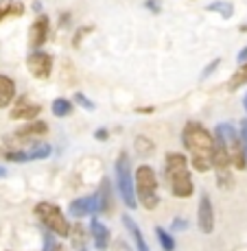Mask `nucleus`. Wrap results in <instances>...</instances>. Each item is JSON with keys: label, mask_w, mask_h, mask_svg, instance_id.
Here are the masks:
<instances>
[{"label": "nucleus", "mask_w": 247, "mask_h": 251, "mask_svg": "<svg viewBox=\"0 0 247 251\" xmlns=\"http://www.w3.org/2000/svg\"><path fill=\"white\" fill-rule=\"evenodd\" d=\"M40 114H42V105L28 103V100L22 96V99L16 103V107L11 109L9 118H11V120H35Z\"/></svg>", "instance_id": "nucleus-13"}, {"label": "nucleus", "mask_w": 247, "mask_h": 251, "mask_svg": "<svg viewBox=\"0 0 247 251\" xmlns=\"http://www.w3.org/2000/svg\"><path fill=\"white\" fill-rule=\"evenodd\" d=\"M68 238H70L72 243V249H83L85 247V240H88V231H85V227L81 223H75L70 229V234H68Z\"/></svg>", "instance_id": "nucleus-18"}, {"label": "nucleus", "mask_w": 247, "mask_h": 251, "mask_svg": "<svg viewBox=\"0 0 247 251\" xmlns=\"http://www.w3.org/2000/svg\"><path fill=\"white\" fill-rule=\"evenodd\" d=\"M153 231H156V238H158L160 247H162L164 251H175V238H173V236L168 234L166 229H162V227H156Z\"/></svg>", "instance_id": "nucleus-23"}, {"label": "nucleus", "mask_w": 247, "mask_h": 251, "mask_svg": "<svg viewBox=\"0 0 247 251\" xmlns=\"http://www.w3.org/2000/svg\"><path fill=\"white\" fill-rule=\"evenodd\" d=\"M46 131H48V125L44 123V120H37V118L28 120L24 127H20L16 133H13V142H18V144H27V142L35 144L42 136H46Z\"/></svg>", "instance_id": "nucleus-9"}, {"label": "nucleus", "mask_w": 247, "mask_h": 251, "mask_svg": "<svg viewBox=\"0 0 247 251\" xmlns=\"http://www.w3.org/2000/svg\"><path fill=\"white\" fill-rule=\"evenodd\" d=\"M4 175H7V171H4V168H2V166H0V179H2V177H4Z\"/></svg>", "instance_id": "nucleus-37"}, {"label": "nucleus", "mask_w": 247, "mask_h": 251, "mask_svg": "<svg viewBox=\"0 0 247 251\" xmlns=\"http://www.w3.org/2000/svg\"><path fill=\"white\" fill-rule=\"evenodd\" d=\"M239 136H241V142H243V149H245V157H247V118L241 120V131H239Z\"/></svg>", "instance_id": "nucleus-30"}, {"label": "nucleus", "mask_w": 247, "mask_h": 251, "mask_svg": "<svg viewBox=\"0 0 247 251\" xmlns=\"http://www.w3.org/2000/svg\"><path fill=\"white\" fill-rule=\"evenodd\" d=\"M94 138L99 140V142H105V140L110 138V131H108V129H96V131H94Z\"/></svg>", "instance_id": "nucleus-33"}, {"label": "nucleus", "mask_w": 247, "mask_h": 251, "mask_svg": "<svg viewBox=\"0 0 247 251\" xmlns=\"http://www.w3.org/2000/svg\"><path fill=\"white\" fill-rule=\"evenodd\" d=\"M77 251H85V247H83V249H77Z\"/></svg>", "instance_id": "nucleus-40"}, {"label": "nucleus", "mask_w": 247, "mask_h": 251, "mask_svg": "<svg viewBox=\"0 0 247 251\" xmlns=\"http://www.w3.org/2000/svg\"><path fill=\"white\" fill-rule=\"evenodd\" d=\"M182 142L186 151L191 153V162L197 173H208L212 168V133L203 127L201 123L184 125L182 129Z\"/></svg>", "instance_id": "nucleus-1"}, {"label": "nucleus", "mask_w": 247, "mask_h": 251, "mask_svg": "<svg viewBox=\"0 0 247 251\" xmlns=\"http://www.w3.org/2000/svg\"><path fill=\"white\" fill-rule=\"evenodd\" d=\"M48 31H51L48 16L35 18V22L31 24V31H28V48H31V50H40L48 37Z\"/></svg>", "instance_id": "nucleus-12"}, {"label": "nucleus", "mask_w": 247, "mask_h": 251, "mask_svg": "<svg viewBox=\"0 0 247 251\" xmlns=\"http://www.w3.org/2000/svg\"><path fill=\"white\" fill-rule=\"evenodd\" d=\"M144 7H147L149 11H153V13H160V9H162V2H160V0H147V2H144Z\"/></svg>", "instance_id": "nucleus-31"}, {"label": "nucleus", "mask_w": 247, "mask_h": 251, "mask_svg": "<svg viewBox=\"0 0 247 251\" xmlns=\"http://www.w3.org/2000/svg\"><path fill=\"white\" fill-rule=\"evenodd\" d=\"M72 103H77L79 107H83V109H90V112L94 109V103H92L83 92H75V94H72Z\"/></svg>", "instance_id": "nucleus-26"}, {"label": "nucleus", "mask_w": 247, "mask_h": 251, "mask_svg": "<svg viewBox=\"0 0 247 251\" xmlns=\"http://www.w3.org/2000/svg\"><path fill=\"white\" fill-rule=\"evenodd\" d=\"M33 212H35V216L40 219V223L44 225L48 231H53L57 238H68V234H70V223L66 221L64 212H61L55 203L40 201Z\"/></svg>", "instance_id": "nucleus-4"}, {"label": "nucleus", "mask_w": 247, "mask_h": 251, "mask_svg": "<svg viewBox=\"0 0 247 251\" xmlns=\"http://www.w3.org/2000/svg\"><path fill=\"white\" fill-rule=\"evenodd\" d=\"M88 33H92V26H81L79 31L75 33V37H72V46H75V48H79V44H81V37H83V35H88Z\"/></svg>", "instance_id": "nucleus-29"}, {"label": "nucleus", "mask_w": 247, "mask_h": 251, "mask_svg": "<svg viewBox=\"0 0 247 251\" xmlns=\"http://www.w3.org/2000/svg\"><path fill=\"white\" fill-rule=\"evenodd\" d=\"M4 157H7L9 162H28L27 160V151H22V149H20V151H18V149H16V151H7V153H4Z\"/></svg>", "instance_id": "nucleus-28"}, {"label": "nucleus", "mask_w": 247, "mask_h": 251, "mask_svg": "<svg viewBox=\"0 0 247 251\" xmlns=\"http://www.w3.org/2000/svg\"><path fill=\"white\" fill-rule=\"evenodd\" d=\"M24 13V4L16 2V0H2L0 2V22L7 16H22Z\"/></svg>", "instance_id": "nucleus-20"}, {"label": "nucleus", "mask_w": 247, "mask_h": 251, "mask_svg": "<svg viewBox=\"0 0 247 251\" xmlns=\"http://www.w3.org/2000/svg\"><path fill=\"white\" fill-rule=\"evenodd\" d=\"M215 133H219L221 140H223L227 155H230V164L234 168H239V171H243L247 166V157H245V149H243V142H241V136H239V131H236V127L230 123H219L215 127Z\"/></svg>", "instance_id": "nucleus-6"}, {"label": "nucleus", "mask_w": 247, "mask_h": 251, "mask_svg": "<svg viewBox=\"0 0 247 251\" xmlns=\"http://www.w3.org/2000/svg\"><path fill=\"white\" fill-rule=\"evenodd\" d=\"M57 251H66V249H64V247H61V245H59V249H57Z\"/></svg>", "instance_id": "nucleus-39"}, {"label": "nucleus", "mask_w": 247, "mask_h": 251, "mask_svg": "<svg viewBox=\"0 0 247 251\" xmlns=\"http://www.w3.org/2000/svg\"><path fill=\"white\" fill-rule=\"evenodd\" d=\"M134 192L136 201L144 207V210H156L160 205V195H158V175L153 166L149 164H140L136 168L134 175Z\"/></svg>", "instance_id": "nucleus-3"}, {"label": "nucleus", "mask_w": 247, "mask_h": 251, "mask_svg": "<svg viewBox=\"0 0 247 251\" xmlns=\"http://www.w3.org/2000/svg\"><path fill=\"white\" fill-rule=\"evenodd\" d=\"M230 155H227V149L221 140L219 133L212 136V168H215L217 175V186L221 190H230L234 179H232V171H230Z\"/></svg>", "instance_id": "nucleus-5"}, {"label": "nucleus", "mask_w": 247, "mask_h": 251, "mask_svg": "<svg viewBox=\"0 0 247 251\" xmlns=\"http://www.w3.org/2000/svg\"><path fill=\"white\" fill-rule=\"evenodd\" d=\"M51 109H53V114H55L57 118H66V116L72 114V100H68V99H64V96H59V99L53 100Z\"/></svg>", "instance_id": "nucleus-21"}, {"label": "nucleus", "mask_w": 247, "mask_h": 251, "mask_svg": "<svg viewBox=\"0 0 247 251\" xmlns=\"http://www.w3.org/2000/svg\"><path fill=\"white\" fill-rule=\"evenodd\" d=\"M236 61H239V64H245V61H247V46H245L243 50L239 52V57H236Z\"/></svg>", "instance_id": "nucleus-36"}, {"label": "nucleus", "mask_w": 247, "mask_h": 251, "mask_svg": "<svg viewBox=\"0 0 247 251\" xmlns=\"http://www.w3.org/2000/svg\"><path fill=\"white\" fill-rule=\"evenodd\" d=\"M197 227H199L201 234H212L215 229V207H212L210 195L199 197V207H197Z\"/></svg>", "instance_id": "nucleus-10"}, {"label": "nucleus", "mask_w": 247, "mask_h": 251, "mask_svg": "<svg viewBox=\"0 0 247 251\" xmlns=\"http://www.w3.org/2000/svg\"><path fill=\"white\" fill-rule=\"evenodd\" d=\"M53 153V147L48 142H35L31 149L27 151V160H46L48 155Z\"/></svg>", "instance_id": "nucleus-19"}, {"label": "nucleus", "mask_w": 247, "mask_h": 251, "mask_svg": "<svg viewBox=\"0 0 247 251\" xmlns=\"http://www.w3.org/2000/svg\"><path fill=\"white\" fill-rule=\"evenodd\" d=\"M164 175H166V181H168V186H171L173 197H177V199H188V197L195 192L186 157H184L182 153H175V151L166 153V160H164Z\"/></svg>", "instance_id": "nucleus-2"}, {"label": "nucleus", "mask_w": 247, "mask_h": 251, "mask_svg": "<svg viewBox=\"0 0 247 251\" xmlns=\"http://www.w3.org/2000/svg\"><path fill=\"white\" fill-rule=\"evenodd\" d=\"M219 64H221V59H215L212 64H208V68L201 72V79H208V75H210V72H215V70H217V66H219Z\"/></svg>", "instance_id": "nucleus-32"}, {"label": "nucleus", "mask_w": 247, "mask_h": 251, "mask_svg": "<svg viewBox=\"0 0 247 251\" xmlns=\"http://www.w3.org/2000/svg\"><path fill=\"white\" fill-rule=\"evenodd\" d=\"M243 83H247V70L239 68V72H234V76L230 79V90H232V92L239 90Z\"/></svg>", "instance_id": "nucleus-25"}, {"label": "nucleus", "mask_w": 247, "mask_h": 251, "mask_svg": "<svg viewBox=\"0 0 247 251\" xmlns=\"http://www.w3.org/2000/svg\"><path fill=\"white\" fill-rule=\"evenodd\" d=\"M123 223H125V229H127L129 236H132L136 249H138V251H151V249H149V245H147V240H144V234L140 231L138 223H136L132 216H129V214H123Z\"/></svg>", "instance_id": "nucleus-16"}, {"label": "nucleus", "mask_w": 247, "mask_h": 251, "mask_svg": "<svg viewBox=\"0 0 247 251\" xmlns=\"http://www.w3.org/2000/svg\"><path fill=\"white\" fill-rule=\"evenodd\" d=\"M173 229H186V221H184V219H175V221H173Z\"/></svg>", "instance_id": "nucleus-35"}, {"label": "nucleus", "mask_w": 247, "mask_h": 251, "mask_svg": "<svg viewBox=\"0 0 247 251\" xmlns=\"http://www.w3.org/2000/svg\"><path fill=\"white\" fill-rule=\"evenodd\" d=\"M134 144H136V151H138L140 155H151L153 153V142L147 136H138Z\"/></svg>", "instance_id": "nucleus-24"}, {"label": "nucleus", "mask_w": 247, "mask_h": 251, "mask_svg": "<svg viewBox=\"0 0 247 251\" xmlns=\"http://www.w3.org/2000/svg\"><path fill=\"white\" fill-rule=\"evenodd\" d=\"M206 9H208V11H212V13H219V16H223V18H232V16H234V4H232V2H225V0H217V2H210Z\"/></svg>", "instance_id": "nucleus-22"}, {"label": "nucleus", "mask_w": 247, "mask_h": 251, "mask_svg": "<svg viewBox=\"0 0 247 251\" xmlns=\"http://www.w3.org/2000/svg\"><path fill=\"white\" fill-rule=\"evenodd\" d=\"M243 107H245V112H247V94L243 96Z\"/></svg>", "instance_id": "nucleus-38"}, {"label": "nucleus", "mask_w": 247, "mask_h": 251, "mask_svg": "<svg viewBox=\"0 0 247 251\" xmlns=\"http://www.w3.org/2000/svg\"><path fill=\"white\" fill-rule=\"evenodd\" d=\"M16 99V81L7 75H0V109L9 107Z\"/></svg>", "instance_id": "nucleus-17"}, {"label": "nucleus", "mask_w": 247, "mask_h": 251, "mask_svg": "<svg viewBox=\"0 0 247 251\" xmlns=\"http://www.w3.org/2000/svg\"><path fill=\"white\" fill-rule=\"evenodd\" d=\"M114 251H132V249H129V245L125 243V240H116V243H114Z\"/></svg>", "instance_id": "nucleus-34"}, {"label": "nucleus", "mask_w": 247, "mask_h": 251, "mask_svg": "<svg viewBox=\"0 0 247 251\" xmlns=\"http://www.w3.org/2000/svg\"><path fill=\"white\" fill-rule=\"evenodd\" d=\"M57 249H59V243L55 240V234L46 229V234H44V251H57Z\"/></svg>", "instance_id": "nucleus-27"}, {"label": "nucleus", "mask_w": 247, "mask_h": 251, "mask_svg": "<svg viewBox=\"0 0 247 251\" xmlns=\"http://www.w3.org/2000/svg\"><path fill=\"white\" fill-rule=\"evenodd\" d=\"M90 236H92V240H94V247L99 251H105L110 247V243H112V240H110V229L105 227L99 219H94V216H92V221H90Z\"/></svg>", "instance_id": "nucleus-15"}, {"label": "nucleus", "mask_w": 247, "mask_h": 251, "mask_svg": "<svg viewBox=\"0 0 247 251\" xmlns=\"http://www.w3.org/2000/svg\"><path fill=\"white\" fill-rule=\"evenodd\" d=\"M27 68L35 79H48L53 72V57L44 50H31L27 57Z\"/></svg>", "instance_id": "nucleus-8"}, {"label": "nucleus", "mask_w": 247, "mask_h": 251, "mask_svg": "<svg viewBox=\"0 0 247 251\" xmlns=\"http://www.w3.org/2000/svg\"><path fill=\"white\" fill-rule=\"evenodd\" d=\"M94 195H96V201H99L101 214H112L114 212V192H112V183H110V179L101 181L99 190H96Z\"/></svg>", "instance_id": "nucleus-14"}, {"label": "nucleus", "mask_w": 247, "mask_h": 251, "mask_svg": "<svg viewBox=\"0 0 247 251\" xmlns=\"http://www.w3.org/2000/svg\"><path fill=\"white\" fill-rule=\"evenodd\" d=\"M116 183H118V192L125 201V207H127V210H136V207H138V201H136L132 162H129L127 153H120L118 160H116Z\"/></svg>", "instance_id": "nucleus-7"}, {"label": "nucleus", "mask_w": 247, "mask_h": 251, "mask_svg": "<svg viewBox=\"0 0 247 251\" xmlns=\"http://www.w3.org/2000/svg\"><path fill=\"white\" fill-rule=\"evenodd\" d=\"M68 212H70L72 219H85V216L99 214V201H96V195L79 197V199L70 201V205H68Z\"/></svg>", "instance_id": "nucleus-11"}]
</instances>
